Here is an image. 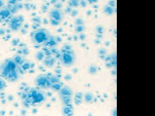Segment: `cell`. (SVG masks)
Segmentation results:
<instances>
[{"label": "cell", "mask_w": 155, "mask_h": 116, "mask_svg": "<svg viewBox=\"0 0 155 116\" xmlns=\"http://www.w3.org/2000/svg\"><path fill=\"white\" fill-rule=\"evenodd\" d=\"M74 29H76L77 32L81 33L85 30V25H84V22L82 20H77L76 22V26H74Z\"/></svg>", "instance_id": "cell-12"}, {"label": "cell", "mask_w": 155, "mask_h": 116, "mask_svg": "<svg viewBox=\"0 0 155 116\" xmlns=\"http://www.w3.org/2000/svg\"><path fill=\"white\" fill-rule=\"evenodd\" d=\"M60 60L65 66H71L76 61V53L69 46H64L60 50Z\"/></svg>", "instance_id": "cell-3"}, {"label": "cell", "mask_w": 155, "mask_h": 116, "mask_svg": "<svg viewBox=\"0 0 155 116\" xmlns=\"http://www.w3.org/2000/svg\"><path fill=\"white\" fill-rule=\"evenodd\" d=\"M4 6V0H0V8Z\"/></svg>", "instance_id": "cell-19"}, {"label": "cell", "mask_w": 155, "mask_h": 116, "mask_svg": "<svg viewBox=\"0 0 155 116\" xmlns=\"http://www.w3.org/2000/svg\"><path fill=\"white\" fill-rule=\"evenodd\" d=\"M35 84L41 88H50V74H41L36 77Z\"/></svg>", "instance_id": "cell-7"}, {"label": "cell", "mask_w": 155, "mask_h": 116, "mask_svg": "<svg viewBox=\"0 0 155 116\" xmlns=\"http://www.w3.org/2000/svg\"><path fill=\"white\" fill-rule=\"evenodd\" d=\"M115 11H116V4H115V0H111V1H110L109 3H107V5L104 7V14H109V16L113 14L115 12Z\"/></svg>", "instance_id": "cell-10"}, {"label": "cell", "mask_w": 155, "mask_h": 116, "mask_svg": "<svg viewBox=\"0 0 155 116\" xmlns=\"http://www.w3.org/2000/svg\"><path fill=\"white\" fill-rule=\"evenodd\" d=\"M22 23H23V19L22 17H14V18L9 19V27L12 30H19L22 26Z\"/></svg>", "instance_id": "cell-8"}, {"label": "cell", "mask_w": 155, "mask_h": 116, "mask_svg": "<svg viewBox=\"0 0 155 116\" xmlns=\"http://www.w3.org/2000/svg\"><path fill=\"white\" fill-rule=\"evenodd\" d=\"M63 114L66 115H71L72 114V107L71 104H66L63 107Z\"/></svg>", "instance_id": "cell-14"}, {"label": "cell", "mask_w": 155, "mask_h": 116, "mask_svg": "<svg viewBox=\"0 0 155 116\" xmlns=\"http://www.w3.org/2000/svg\"><path fill=\"white\" fill-rule=\"evenodd\" d=\"M84 99V101L86 103H92L93 102V95L92 93H85V96L83 97Z\"/></svg>", "instance_id": "cell-15"}, {"label": "cell", "mask_w": 155, "mask_h": 116, "mask_svg": "<svg viewBox=\"0 0 155 116\" xmlns=\"http://www.w3.org/2000/svg\"><path fill=\"white\" fill-rule=\"evenodd\" d=\"M12 14L8 9V7H2V8H0V22L9 20L12 17Z\"/></svg>", "instance_id": "cell-9"}, {"label": "cell", "mask_w": 155, "mask_h": 116, "mask_svg": "<svg viewBox=\"0 0 155 116\" xmlns=\"http://www.w3.org/2000/svg\"><path fill=\"white\" fill-rule=\"evenodd\" d=\"M0 74L2 78L8 81H16L21 75V67L15 62V60H6L0 67Z\"/></svg>", "instance_id": "cell-1"}, {"label": "cell", "mask_w": 155, "mask_h": 116, "mask_svg": "<svg viewBox=\"0 0 155 116\" xmlns=\"http://www.w3.org/2000/svg\"><path fill=\"white\" fill-rule=\"evenodd\" d=\"M51 36L50 33L46 29H37L32 33V41L35 44H45L46 41L49 39V37Z\"/></svg>", "instance_id": "cell-4"}, {"label": "cell", "mask_w": 155, "mask_h": 116, "mask_svg": "<svg viewBox=\"0 0 155 116\" xmlns=\"http://www.w3.org/2000/svg\"><path fill=\"white\" fill-rule=\"evenodd\" d=\"M27 1H30V0H27Z\"/></svg>", "instance_id": "cell-20"}, {"label": "cell", "mask_w": 155, "mask_h": 116, "mask_svg": "<svg viewBox=\"0 0 155 116\" xmlns=\"http://www.w3.org/2000/svg\"><path fill=\"white\" fill-rule=\"evenodd\" d=\"M106 64L107 68H115L116 67V53H113L106 58Z\"/></svg>", "instance_id": "cell-11"}, {"label": "cell", "mask_w": 155, "mask_h": 116, "mask_svg": "<svg viewBox=\"0 0 155 116\" xmlns=\"http://www.w3.org/2000/svg\"><path fill=\"white\" fill-rule=\"evenodd\" d=\"M45 101V95L41 90H29L28 92H26L25 96L23 97V102L24 105H26L27 107L34 104H38Z\"/></svg>", "instance_id": "cell-2"}, {"label": "cell", "mask_w": 155, "mask_h": 116, "mask_svg": "<svg viewBox=\"0 0 155 116\" xmlns=\"http://www.w3.org/2000/svg\"><path fill=\"white\" fill-rule=\"evenodd\" d=\"M5 86H6V84H5V81H4L3 79H1L0 78V92H2V90L5 88Z\"/></svg>", "instance_id": "cell-17"}, {"label": "cell", "mask_w": 155, "mask_h": 116, "mask_svg": "<svg viewBox=\"0 0 155 116\" xmlns=\"http://www.w3.org/2000/svg\"><path fill=\"white\" fill-rule=\"evenodd\" d=\"M69 3H71V6H78L79 5V1H78V0H71V2H69Z\"/></svg>", "instance_id": "cell-18"}, {"label": "cell", "mask_w": 155, "mask_h": 116, "mask_svg": "<svg viewBox=\"0 0 155 116\" xmlns=\"http://www.w3.org/2000/svg\"><path fill=\"white\" fill-rule=\"evenodd\" d=\"M60 99H61L63 105L71 104V99H72V90L68 86H61V88L58 90Z\"/></svg>", "instance_id": "cell-5"}, {"label": "cell", "mask_w": 155, "mask_h": 116, "mask_svg": "<svg viewBox=\"0 0 155 116\" xmlns=\"http://www.w3.org/2000/svg\"><path fill=\"white\" fill-rule=\"evenodd\" d=\"M55 63V59L52 56H47L46 58H44V64L47 67H52Z\"/></svg>", "instance_id": "cell-13"}, {"label": "cell", "mask_w": 155, "mask_h": 116, "mask_svg": "<svg viewBox=\"0 0 155 116\" xmlns=\"http://www.w3.org/2000/svg\"><path fill=\"white\" fill-rule=\"evenodd\" d=\"M63 20V14L58 8H53L50 11V22L53 26H58Z\"/></svg>", "instance_id": "cell-6"}, {"label": "cell", "mask_w": 155, "mask_h": 116, "mask_svg": "<svg viewBox=\"0 0 155 116\" xmlns=\"http://www.w3.org/2000/svg\"><path fill=\"white\" fill-rule=\"evenodd\" d=\"M74 100H76V103L77 104H80L81 101H83V95L81 93H78L76 96H74Z\"/></svg>", "instance_id": "cell-16"}]
</instances>
